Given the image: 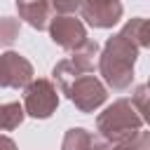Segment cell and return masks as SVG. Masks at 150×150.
Returning a JSON list of instances; mask_svg holds the SVG:
<instances>
[{"instance_id":"6da1fadb","label":"cell","mask_w":150,"mask_h":150,"mask_svg":"<svg viewBox=\"0 0 150 150\" xmlns=\"http://www.w3.org/2000/svg\"><path fill=\"white\" fill-rule=\"evenodd\" d=\"M138 42L129 28V23H124V28L120 33H115L112 38L105 40L103 52L98 56V70L103 75V82L115 89L122 91L127 87H131L134 82V63L138 56Z\"/></svg>"},{"instance_id":"7a4b0ae2","label":"cell","mask_w":150,"mask_h":150,"mask_svg":"<svg viewBox=\"0 0 150 150\" xmlns=\"http://www.w3.org/2000/svg\"><path fill=\"white\" fill-rule=\"evenodd\" d=\"M143 127V117L131 101L120 98L96 117V129L108 143H122L134 138Z\"/></svg>"},{"instance_id":"3957f363","label":"cell","mask_w":150,"mask_h":150,"mask_svg":"<svg viewBox=\"0 0 150 150\" xmlns=\"http://www.w3.org/2000/svg\"><path fill=\"white\" fill-rule=\"evenodd\" d=\"M61 91L68 96L70 103H75V108L80 112H94L108 98L105 84L98 77H94L91 73H82V75L73 77L70 82H66L61 87Z\"/></svg>"},{"instance_id":"277c9868","label":"cell","mask_w":150,"mask_h":150,"mask_svg":"<svg viewBox=\"0 0 150 150\" xmlns=\"http://www.w3.org/2000/svg\"><path fill=\"white\" fill-rule=\"evenodd\" d=\"M56 105H59V94H56V87L49 80L38 77V80H33L23 87L26 115H30L35 120H47V117L54 115Z\"/></svg>"},{"instance_id":"5b68a950","label":"cell","mask_w":150,"mask_h":150,"mask_svg":"<svg viewBox=\"0 0 150 150\" xmlns=\"http://www.w3.org/2000/svg\"><path fill=\"white\" fill-rule=\"evenodd\" d=\"M49 38L54 40V45H59L61 49H77L82 47L89 38H87V30H84V23L70 14H59L49 21Z\"/></svg>"},{"instance_id":"8992f818","label":"cell","mask_w":150,"mask_h":150,"mask_svg":"<svg viewBox=\"0 0 150 150\" xmlns=\"http://www.w3.org/2000/svg\"><path fill=\"white\" fill-rule=\"evenodd\" d=\"M33 82V66L19 52L0 54V87L2 89H23Z\"/></svg>"},{"instance_id":"52a82bcc","label":"cell","mask_w":150,"mask_h":150,"mask_svg":"<svg viewBox=\"0 0 150 150\" xmlns=\"http://www.w3.org/2000/svg\"><path fill=\"white\" fill-rule=\"evenodd\" d=\"M122 2L120 0H82L80 14L94 28H112L122 19Z\"/></svg>"},{"instance_id":"ba28073f","label":"cell","mask_w":150,"mask_h":150,"mask_svg":"<svg viewBox=\"0 0 150 150\" xmlns=\"http://www.w3.org/2000/svg\"><path fill=\"white\" fill-rule=\"evenodd\" d=\"M19 19H23L35 30L49 28L52 21V2L49 0H16Z\"/></svg>"},{"instance_id":"9c48e42d","label":"cell","mask_w":150,"mask_h":150,"mask_svg":"<svg viewBox=\"0 0 150 150\" xmlns=\"http://www.w3.org/2000/svg\"><path fill=\"white\" fill-rule=\"evenodd\" d=\"M61 150H108V148H105L103 136H94L91 131H87L82 127H73L66 131Z\"/></svg>"},{"instance_id":"30bf717a","label":"cell","mask_w":150,"mask_h":150,"mask_svg":"<svg viewBox=\"0 0 150 150\" xmlns=\"http://www.w3.org/2000/svg\"><path fill=\"white\" fill-rule=\"evenodd\" d=\"M96 56H98V45H96L94 40H87L82 47H77V49L70 52V61H73L75 68L82 70V73H94V68H96Z\"/></svg>"},{"instance_id":"8fae6325","label":"cell","mask_w":150,"mask_h":150,"mask_svg":"<svg viewBox=\"0 0 150 150\" xmlns=\"http://www.w3.org/2000/svg\"><path fill=\"white\" fill-rule=\"evenodd\" d=\"M26 117V108L14 101V103H0V131H12L16 129Z\"/></svg>"},{"instance_id":"7c38bea8","label":"cell","mask_w":150,"mask_h":150,"mask_svg":"<svg viewBox=\"0 0 150 150\" xmlns=\"http://www.w3.org/2000/svg\"><path fill=\"white\" fill-rule=\"evenodd\" d=\"M19 30H21L19 19L0 16V47H9V45H14L16 38H19Z\"/></svg>"},{"instance_id":"4fadbf2b","label":"cell","mask_w":150,"mask_h":150,"mask_svg":"<svg viewBox=\"0 0 150 150\" xmlns=\"http://www.w3.org/2000/svg\"><path fill=\"white\" fill-rule=\"evenodd\" d=\"M131 103H134V108L138 110V115L143 117V122L150 124V87H148V84H141V87L134 89Z\"/></svg>"},{"instance_id":"5bb4252c","label":"cell","mask_w":150,"mask_h":150,"mask_svg":"<svg viewBox=\"0 0 150 150\" xmlns=\"http://www.w3.org/2000/svg\"><path fill=\"white\" fill-rule=\"evenodd\" d=\"M127 23H129V28H131L138 47H148V49H150V19L136 16V19H131V21H127Z\"/></svg>"},{"instance_id":"9a60e30c","label":"cell","mask_w":150,"mask_h":150,"mask_svg":"<svg viewBox=\"0 0 150 150\" xmlns=\"http://www.w3.org/2000/svg\"><path fill=\"white\" fill-rule=\"evenodd\" d=\"M110 150H150V131H138L134 138L115 143V148Z\"/></svg>"},{"instance_id":"2e32d148","label":"cell","mask_w":150,"mask_h":150,"mask_svg":"<svg viewBox=\"0 0 150 150\" xmlns=\"http://www.w3.org/2000/svg\"><path fill=\"white\" fill-rule=\"evenodd\" d=\"M52 7L59 14H70V12L82 7V0H52Z\"/></svg>"},{"instance_id":"e0dca14e","label":"cell","mask_w":150,"mask_h":150,"mask_svg":"<svg viewBox=\"0 0 150 150\" xmlns=\"http://www.w3.org/2000/svg\"><path fill=\"white\" fill-rule=\"evenodd\" d=\"M0 150H16V143L9 136H2L0 134Z\"/></svg>"},{"instance_id":"ac0fdd59","label":"cell","mask_w":150,"mask_h":150,"mask_svg":"<svg viewBox=\"0 0 150 150\" xmlns=\"http://www.w3.org/2000/svg\"><path fill=\"white\" fill-rule=\"evenodd\" d=\"M148 87H150V80H148Z\"/></svg>"}]
</instances>
